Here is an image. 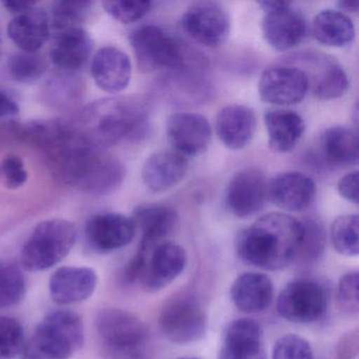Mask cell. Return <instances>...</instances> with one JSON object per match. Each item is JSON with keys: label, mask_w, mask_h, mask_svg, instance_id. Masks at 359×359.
Wrapping results in <instances>:
<instances>
[{"label": "cell", "mask_w": 359, "mask_h": 359, "mask_svg": "<svg viewBox=\"0 0 359 359\" xmlns=\"http://www.w3.org/2000/svg\"><path fill=\"white\" fill-rule=\"evenodd\" d=\"M45 153L52 173L64 184L91 195H108L123 184V163L90 142L73 123L41 121L24 128Z\"/></svg>", "instance_id": "cell-1"}, {"label": "cell", "mask_w": 359, "mask_h": 359, "mask_svg": "<svg viewBox=\"0 0 359 359\" xmlns=\"http://www.w3.org/2000/svg\"><path fill=\"white\" fill-rule=\"evenodd\" d=\"M304 234L302 220L277 212L266 214L241 231L237 254L257 268L281 270L297 258Z\"/></svg>", "instance_id": "cell-2"}, {"label": "cell", "mask_w": 359, "mask_h": 359, "mask_svg": "<svg viewBox=\"0 0 359 359\" xmlns=\"http://www.w3.org/2000/svg\"><path fill=\"white\" fill-rule=\"evenodd\" d=\"M149 112L148 100L142 96H118L90 104L73 125L90 142L106 149L134 135Z\"/></svg>", "instance_id": "cell-3"}, {"label": "cell", "mask_w": 359, "mask_h": 359, "mask_svg": "<svg viewBox=\"0 0 359 359\" xmlns=\"http://www.w3.org/2000/svg\"><path fill=\"white\" fill-rule=\"evenodd\" d=\"M85 342L83 319L74 311L57 309L46 315L26 340L24 359H70Z\"/></svg>", "instance_id": "cell-4"}, {"label": "cell", "mask_w": 359, "mask_h": 359, "mask_svg": "<svg viewBox=\"0 0 359 359\" xmlns=\"http://www.w3.org/2000/svg\"><path fill=\"white\" fill-rule=\"evenodd\" d=\"M102 350L115 359H146L150 334L133 313L123 309H104L95 320Z\"/></svg>", "instance_id": "cell-5"}, {"label": "cell", "mask_w": 359, "mask_h": 359, "mask_svg": "<svg viewBox=\"0 0 359 359\" xmlns=\"http://www.w3.org/2000/svg\"><path fill=\"white\" fill-rule=\"evenodd\" d=\"M76 228L65 219L39 222L22 247L20 262L30 272L49 270L65 259L76 243Z\"/></svg>", "instance_id": "cell-6"}, {"label": "cell", "mask_w": 359, "mask_h": 359, "mask_svg": "<svg viewBox=\"0 0 359 359\" xmlns=\"http://www.w3.org/2000/svg\"><path fill=\"white\" fill-rule=\"evenodd\" d=\"M138 68L144 73L177 70L184 64V49L180 41L163 28L154 25H142L129 35Z\"/></svg>", "instance_id": "cell-7"}, {"label": "cell", "mask_w": 359, "mask_h": 359, "mask_svg": "<svg viewBox=\"0 0 359 359\" xmlns=\"http://www.w3.org/2000/svg\"><path fill=\"white\" fill-rule=\"evenodd\" d=\"M258 6L264 11L262 36L277 51H287L299 45L306 35L308 24L302 12L287 1L264 0Z\"/></svg>", "instance_id": "cell-8"}, {"label": "cell", "mask_w": 359, "mask_h": 359, "mask_svg": "<svg viewBox=\"0 0 359 359\" xmlns=\"http://www.w3.org/2000/svg\"><path fill=\"white\" fill-rule=\"evenodd\" d=\"M327 308V292L314 279L291 281L283 287L277 300L279 314L294 323H316L325 316Z\"/></svg>", "instance_id": "cell-9"}, {"label": "cell", "mask_w": 359, "mask_h": 359, "mask_svg": "<svg viewBox=\"0 0 359 359\" xmlns=\"http://www.w3.org/2000/svg\"><path fill=\"white\" fill-rule=\"evenodd\" d=\"M163 335L178 344L197 341L205 335L207 316L196 298L187 294L174 296L159 317Z\"/></svg>", "instance_id": "cell-10"}, {"label": "cell", "mask_w": 359, "mask_h": 359, "mask_svg": "<svg viewBox=\"0 0 359 359\" xmlns=\"http://www.w3.org/2000/svg\"><path fill=\"white\" fill-rule=\"evenodd\" d=\"M182 27L196 43L217 48L224 45L230 35V15L222 4L199 1L191 5L182 14Z\"/></svg>", "instance_id": "cell-11"}, {"label": "cell", "mask_w": 359, "mask_h": 359, "mask_svg": "<svg viewBox=\"0 0 359 359\" xmlns=\"http://www.w3.org/2000/svg\"><path fill=\"white\" fill-rule=\"evenodd\" d=\"M310 81L306 71L298 67L276 66L266 69L260 76L258 93L266 104L294 106L306 97Z\"/></svg>", "instance_id": "cell-12"}, {"label": "cell", "mask_w": 359, "mask_h": 359, "mask_svg": "<svg viewBox=\"0 0 359 359\" xmlns=\"http://www.w3.org/2000/svg\"><path fill=\"white\" fill-rule=\"evenodd\" d=\"M144 257L140 281L148 291H159L175 280L187 266V254L177 243L163 241L150 252L137 251Z\"/></svg>", "instance_id": "cell-13"}, {"label": "cell", "mask_w": 359, "mask_h": 359, "mask_svg": "<svg viewBox=\"0 0 359 359\" xmlns=\"http://www.w3.org/2000/svg\"><path fill=\"white\" fill-rule=\"evenodd\" d=\"M165 130L175 152L184 156L203 154L209 148L212 140L211 126L198 113H173L168 118Z\"/></svg>", "instance_id": "cell-14"}, {"label": "cell", "mask_w": 359, "mask_h": 359, "mask_svg": "<svg viewBox=\"0 0 359 359\" xmlns=\"http://www.w3.org/2000/svg\"><path fill=\"white\" fill-rule=\"evenodd\" d=\"M266 184L264 174L258 169L247 168L235 173L226 191L229 211L239 218L255 215L266 203Z\"/></svg>", "instance_id": "cell-15"}, {"label": "cell", "mask_w": 359, "mask_h": 359, "mask_svg": "<svg viewBox=\"0 0 359 359\" xmlns=\"http://www.w3.org/2000/svg\"><path fill=\"white\" fill-rule=\"evenodd\" d=\"M135 233L133 219L118 213L96 214L86 226L90 245L100 253H110L126 247L133 241Z\"/></svg>", "instance_id": "cell-16"}, {"label": "cell", "mask_w": 359, "mask_h": 359, "mask_svg": "<svg viewBox=\"0 0 359 359\" xmlns=\"http://www.w3.org/2000/svg\"><path fill=\"white\" fill-rule=\"evenodd\" d=\"M268 196L279 209L302 212L309 209L316 195L312 178L300 172H281L266 184Z\"/></svg>", "instance_id": "cell-17"}, {"label": "cell", "mask_w": 359, "mask_h": 359, "mask_svg": "<svg viewBox=\"0 0 359 359\" xmlns=\"http://www.w3.org/2000/svg\"><path fill=\"white\" fill-rule=\"evenodd\" d=\"M98 275L89 266H62L52 275L49 291L52 300L60 306L85 302L95 292Z\"/></svg>", "instance_id": "cell-18"}, {"label": "cell", "mask_w": 359, "mask_h": 359, "mask_svg": "<svg viewBox=\"0 0 359 359\" xmlns=\"http://www.w3.org/2000/svg\"><path fill=\"white\" fill-rule=\"evenodd\" d=\"M91 74L100 90L107 93H119L131 81V60L117 48H102L92 60Z\"/></svg>", "instance_id": "cell-19"}, {"label": "cell", "mask_w": 359, "mask_h": 359, "mask_svg": "<svg viewBox=\"0 0 359 359\" xmlns=\"http://www.w3.org/2000/svg\"><path fill=\"white\" fill-rule=\"evenodd\" d=\"M215 127L220 142L230 150L239 151L253 140L257 119L249 107L230 104L218 113Z\"/></svg>", "instance_id": "cell-20"}, {"label": "cell", "mask_w": 359, "mask_h": 359, "mask_svg": "<svg viewBox=\"0 0 359 359\" xmlns=\"http://www.w3.org/2000/svg\"><path fill=\"white\" fill-rule=\"evenodd\" d=\"M220 359H268L259 323L250 318L233 321L226 330Z\"/></svg>", "instance_id": "cell-21"}, {"label": "cell", "mask_w": 359, "mask_h": 359, "mask_svg": "<svg viewBox=\"0 0 359 359\" xmlns=\"http://www.w3.org/2000/svg\"><path fill=\"white\" fill-rule=\"evenodd\" d=\"M136 230L142 232L138 251L150 252L165 241L178 222V214L173 208L161 205H142L136 208L133 217Z\"/></svg>", "instance_id": "cell-22"}, {"label": "cell", "mask_w": 359, "mask_h": 359, "mask_svg": "<svg viewBox=\"0 0 359 359\" xmlns=\"http://www.w3.org/2000/svg\"><path fill=\"white\" fill-rule=\"evenodd\" d=\"M188 168L184 155L175 151H161L151 155L144 163L142 182L152 192H165L184 180Z\"/></svg>", "instance_id": "cell-23"}, {"label": "cell", "mask_w": 359, "mask_h": 359, "mask_svg": "<svg viewBox=\"0 0 359 359\" xmlns=\"http://www.w3.org/2000/svg\"><path fill=\"white\" fill-rule=\"evenodd\" d=\"M51 34L49 15L45 10L36 8L16 15L8 25L10 39L27 53H36Z\"/></svg>", "instance_id": "cell-24"}, {"label": "cell", "mask_w": 359, "mask_h": 359, "mask_svg": "<svg viewBox=\"0 0 359 359\" xmlns=\"http://www.w3.org/2000/svg\"><path fill=\"white\" fill-rule=\"evenodd\" d=\"M273 283L262 273H243L231 287V299L236 308L247 314L259 313L270 306L273 300Z\"/></svg>", "instance_id": "cell-25"}, {"label": "cell", "mask_w": 359, "mask_h": 359, "mask_svg": "<svg viewBox=\"0 0 359 359\" xmlns=\"http://www.w3.org/2000/svg\"><path fill=\"white\" fill-rule=\"evenodd\" d=\"M93 50V41L83 28L73 29L56 36L50 53L54 66L62 72L74 73L87 65Z\"/></svg>", "instance_id": "cell-26"}, {"label": "cell", "mask_w": 359, "mask_h": 359, "mask_svg": "<svg viewBox=\"0 0 359 359\" xmlns=\"http://www.w3.org/2000/svg\"><path fill=\"white\" fill-rule=\"evenodd\" d=\"M269 147L275 153L293 150L304 135L306 123L297 113L289 110H271L264 114Z\"/></svg>", "instance_id": "cell-27"}, {"label": "cell", "mask_w": 359, "mask_h": 359, "mask_svg": "<svg viewBox=\"0 0 359 359\" xmlns=\"http://www.w3.org/2000/svg\"><path fill=\"white\" fill-rule=\"evenodd\" d=\"M319 148L323 158L331 165L338 167L358 165V135L352 128L344 126L327 128L319 137Z\"/></svg>", "instance_id": "cell-28"}, {"label": "cell", "mask_w": 359, "mask_h": 359, "mask_svg": "<svg viewBox=\"0 0 359 359\" xmlns=\"http://www.w3.org/2000/svg\"><path fill=\"white\" fill-rule=\"evenodd\" d=\"M312 34L321 45L341 48L355 39V27L346 14L338 10H323L312 22Z\"/></svg>", "instance_id": "cell-29"}, {"label": "cell", "mask_w": 359, "mask_h": 359, "mask_svg": "<svg viewBox=\"0 0 359 359\" xmlns=\"http://www.w3.org/2000/svg\"><path fill=\"white\" fill-rule=\"evenodd\" d=\"M83 83L74 73L54 75L43 88V100L52 108L68 109L83 97Z\"/></svg>", "instance_id": "cell-30"}, {"label": "cell", "mask_w": 359, "mask_h": 359, "mask_svg": "<svg viewBox=\"0 0 359 359\" xmlns=\"http://www.w3.org/2000/svg\"><path fill=\"white\" fill-rule=\"evenodd\" d=\"M317 74L313 76V93L319 100L341 97L348 89V79L344 68L332 60H323Z\"/></svg>", "instance_id": "cell-31"}, {"label": "cell", "mask_w": 359, "mask_h": 359, "mask_svg": "<svg viewBox=\"0 0 359 359\" xmlns=\"http://www.w3.org/2000/svg\"><path fill=\"white\" fill-rule=\"evenodd\" d=\"M92 5L89 3H69V1H57L52 6L51 16H49L50 28L54 31L56 36L73 30L81 28V25L86 22Z\"/></svg>", "instance_id": "cell-32"}, {"label": "cell", "mask_w": 359, "mask_h": 359, "mask_svg": "<svg viewBox=\"0 0 359 359\" xmlns=\"http://www.w3.org/2000/svg\"><path fill=\"white\" fill-rule=\"evenodd\" d=\"M26 291V277L22 269L14 262L0 260V308L20 304Z\"/></svg>", "instance_id": "cell-33"}, {"label": "cell", "mask_w": 359, "mask_h": 359, "mask_svg": "<svg viewBox=\"0 0 359 359\" xmlns=\"http://www.w3.org/2000/svg\"><path fill=\"white\" fill-rule=\"evenodd\" d=\"M358 231L359 218L357 214H348L336 218L331 226V241L334 249L341 255H358Z\"/></svg>", "instance_id": "cell-34"}, {"label": "cell", "mask_w": 359, "mask_h": 359, "mask_svg": "<svg viewBox=\"0 0 359 359\" xmlns=\"http://www.w3.org/2000/svg\"><path fill=\"white\" fill-rule=\"evenodd\" d=\"M47 70L45 60L36 53L20 52L8 60L10 76L18 83H34L43 76Z\"/></svg>", "instance_id": "cell-35"}, {"label": "cell", "mask_w": 359, "mask_h": 359, "mask_svg": "<svg viewBox=\"0 0 359 359\" xmlns=\"http://www.w3.org/2000/svg\"><path fill=\"white\" fill-rule=\"evenodd\" d=\"M26 344L24 327L20 321L0 316V359H13L22 354Z\"/></svg>", "instance_id": "cell-36"}, {"label": "cell", "mask_w": 359, "mask_h": 359, "mask_svg": "<svg viewBox=\"0 0 359 359\" xmlns=\"http://www.w3.org/2000/svg\"><path fill=\"white\" fill-rule=\"evenodd\" d=\"M152 1H104V11L121 24H134L152 9Z\"/></svg>", "instance_id": "cell-37"}, {"label": "cell", "mask_w": 359, "mask_h": 359, "mask_svg": "<svg viewBox=\"0 0 359 359\" xmlns=\"http://www.w3.org/2000/svg\"><path fill=\"white\" fill-rule=\"evenodd\" d=\"M304 234L297 258L310 262L323 253L325 245V232L323 224L314 218L302 220Z\"/></svg>", "instance_id": "cell-38"}, {"label": "cell", "mask_w": 359, "mask_h": 359, "mask_svg": "<svg viewBox=\"0 0 359 359\" xmlns=\"http://www.w3.org/2000/svg\"><path fill=\"white\" fill-rule=\"evenodd\" d=\"M272 359H314L308 340L295 334H287L273 346Z\"/></svg>", "instance_id": "cell-39"}, {"label": "cell", "mask_w": 359, "mask_h": 359, "mask_svg": "<svg viewBox=\"0 0 359 359\" xmlns=\"http://www.w3.org/2000/svg\"><path fill=\"white\" fill-rule=\"evenodd\" d=\"M358 283L357 271L346 273L338 283V302L340 309L348 314L357 315L358 313Z\"/></svg>", "instance_id": "cell-40"}, {"label": "cell", "mask_w": 359, "mask_h": 359, "mask_svg": "<svg viewBox=\"0 0 359 359\" xmlns=\"http://www.w3.org/2000/svg\"><path fill=\"white\" fill-rule=\"evenodd\" d=\"M0 168L5 186L10 190L22 188L28 180V172L26 171L24 161L16 155L6 156Z\"/></svg>", "instance_id": "cell-41"}, {"label": "cell", "mask_w": 359, "mask_h": 359, "mask_svg": "<svg viewBox=\"0 0 359 359\" xmlns=\"http://www.w3.org/2000/svg\"><path fill=\"white\" fill-rule=\"evenodd\" d=\"M358 171L356 170L342 176L337 184L340 196L354 205L358 203Z\"/></svg>", "instance_id": "cell-42"}, {"label": "cell", "mask_w": 359, "mask_h": 359, "mask_svg": "<svg viewBox=\"0 0 359 359\" xmlns=\"http://www.w3.org/2000/svg\"><path fill=\"white\" fill-rule=\"evenodd\" d=\"M358 329L352 330L344 335L337 346L339 359H355L358 354Z\"/></svg>", "instance_id": "cell-43"}, {"label": "cell", "mask_w": 359, "mask_h": 359, "mask_svg": "<svg viewBox=\"0 0 359 359\" xmlns=\"http://www.w3.org/2000/svg\"><path fill=\"white\" fill-rule=\"evenodd\" d=\"M20 114V107L15 100L5 92L0 91V125L9 123Z\"/></svg>", "instance_id": "cell-44"}, {"label": "cell", "mask_w": 359, "mask_h": 359, "mask_svg": "<svg viewBox=\"0 0 359 359\" xmlns=\"http://www.w3.org/2000/svg\"><path fill=\"white\" fill-rule=\"evenodd\" d=\"M6 8H7L8 11L11 12V13L16 14V15H20V14L25 13V12L29 11V10L32 9L36 6L35 3H8L4 4Z\"/></svg>", "instance_id": "cell-45"}, {"label": "cell", "mask_w": 359, "mask_h": 359, "mask_svg": "<svg viewBox=\"0 0 359 359\" xmlns=\"http://www.w3.org/2000/svg\"><path fill=\"white\" fill-rule=\"evenodd\" d=\"M339 11L342 13H356L359 10L358 0H341L338 3Z\"/></svg>", "instance_id": "cell-46"}, {"label": "cell", "mask_w": 359, "mask_h": 359, "mask_svg": "<svg viewBox=\"0 0 359 359\" xmlns=\"http://www.w3.org/2000/svg\"><path fill=\"white\" fill-rule=\"evenodd\" d=\"M180 359H198V358H189V357H182V358Z\"/></svg>", "instance_id": "cell-47"}, {"label": "cell", "mask_w": 359, "mask_h": 359, "mask_svg": "<svg viewBox=\"0 0 359 359\" xmlns=\"http://www.w3.org/2000/svg\"><path fill=\"white\" fill-rule=\"evenodd\" d=\"M0 54H1V39H0Z\"/></svg>", "instance_id": "cell-48"}, {"label": "cell", "mask_w": 359, "mask_h": 359, "mask_svg": "<svg viewBox=\"0 0 359 359\" xmlns=\"http://www.w3.org/2000/svg\"><path fill=\"white\" fill-rule=\"evenodd\" d=\"M0 180H1V168H0Z\"/></svg>", "instance_id": "cell-49"}]
</instances>
